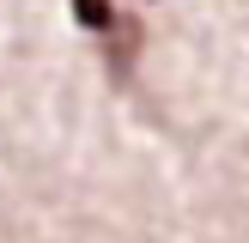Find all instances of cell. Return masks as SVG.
<instances>
[{"mask_svg":"<svg viewBox=\"0 0 249 243\" xmlns=\"http://www.w3.org/2000/svg\"><path fill=\"white\" fill-rule=\"evenodd\" d=\"M67 6H73V24H85L97 43H104L109 31H122V18H128L116 0H67Z\"/></svg>","mask_w":249,"mask_h":243,"instance_id":"1","label":"cell"}]
</instances>
